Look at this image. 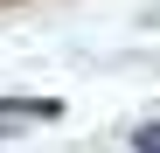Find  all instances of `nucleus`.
Masks as SVG:
<instances>
[{"instance_id": "2", "label": "nucleus", "mask_w": 160, "mask_h": 153, "mask_svg": "<svg viewBox=\"0 0 160 153\" xmlns=\"http://www.w3.org/2000/svg\"><path fill=\"white\" fill-rule=\"evenodd\" d=\"M132 153H160V118H153V125H139V132H132Z\"/></svg>"}, {"instance_id": "3", "label": "nucleus", "mask_w": 160, "mask_h": 153, "mask_svg": "<svg viewBox=\"0 0 160 153\" xmlns=\"http://www.w3.org/2000/svg\"><path fill=\"white\" fill-rule=\"evenodd\" d=\"M0 7H21V0H0Z\"/></svg>"}, {"instance_id": "1", "label": "nucleus", "mask_w": 160, "mask_h": 153, "mask_svg": "<svg viewBox=\"0 0 160 153\" xmlns=\"http://www.w3.org/2000/svg\"><path fill=\"white\" fill-rule=\"evenodd\" d=\"M63 118L56 97H0V132H21V125H49Z\"/></svg>"}]
</instances>
